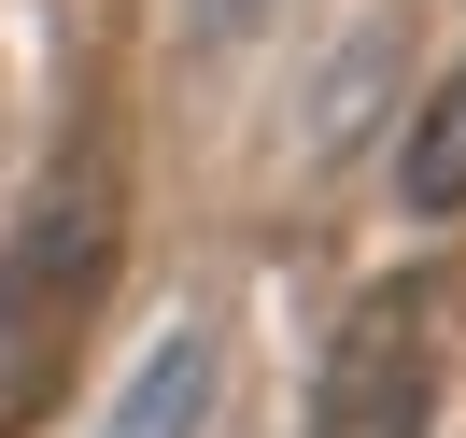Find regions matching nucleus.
Here are the masks:
<instances>
[{
	"instance_id": "20e7f679",
	"label": "nucleus",
	"mask_w": 466,
	"mask_h": 438,
	"mask_svg": "<svg viewBox=\"0 0 466 438\" xmlns=\"http://www.w3.org/2000/svg\"><path fill=\"white\" fill-rule=\"evenodd\" d=\"M396 199H410V212H466V57L438 71V99L410 114V142H396Z\"/></svg>"
},
{
	"instance_id": "f03ea898",
	"label": "nucleus",
	"mask_w": 466,
	"mask_h": 438,
	"mask_svg": "<svg viewBox=\"0 0 466 438\" xmlns=\"http://www.w3.org/2000/svg\"><path fill=\"white\" fill-rule=\"evenodd\" d=\"M438 382H452V283L438 269H381L339 311V340H325L297 438H438Z\"/></svg>"
},
{
	"instance_id": "f257e3e1",
	"label": "nucleus",
	"mask_w": 466,
	"mask_h": 438,
	"mask_svg": "<svg viewBox=\"0 0 466 438\" xmlns=\"http://www.w3.org/2000/svg\"><path fill=\"white\" fill-rule=\"evenodd\" d=\"M114 283H127V142H114V99H86L0 227V438H43L71 410L99 325H114Z\"/></svg>"
},
{
	"instance_id": "7ed1b4c3",
	"label": "nucleus",
	"mask_w": 466,
	"mask_h": 438,
	"mask_svg": "<svg viewBox=\"0 0 466 438\" xmlns=\"http://www.w3.org/2000/svg\"><path fill=\"white\" fill-rule=\"evenodd\" d=\"M212 382H227V340H212V325H170V340L127 368V396H114L99 438H198L212 424Z\"/></svg>"
},
{
	"instance_id": "39448f33",
	"label": "nucleus",
	"mask_w": 466,
	"mask_h": 438,
	"mask_svg": "<svg viewBox=\"0 0 466 438\" xmlns=\"http://www.w3.org/2000/svg\"><path fill=\"white\" fill-rule=\"evenodd\" d=\"M268 29V0H184V43L198 57H227V43H255Z\"/></svg>"
}]
</instances>
